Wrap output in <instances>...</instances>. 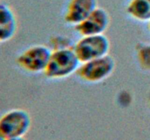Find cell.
<instances>
[{"label":"cell","instance_id":"6","mask_svg":"<svg viewBox=\"0 0 150 140\" xmlns=\"http://www.w3.org/2000/svg\"><path fill=\"white\" fill-rule=\"evenodd\" d=\"M110 15L103 8L98 7L75 29L81 36L103 34L110 25Z\"/></svg>","mask_w":150,"mask_h":140},{"label":"cell","instance_id":"9","mask_svg":"<svg viewBox=\"0 0 150 140\" xmlns=\"http://www.w3.org/2000/svg\"><path fill=\"white\" fill-rule=\"evenodd\" d=\"M127 13L138 21H150V0H130Z\"/></svg>","mask_w":150,"mask_h":140},{"label":"cell","instance_id":"5","mask_svg":"<svg viewBox=\"0 0 150 140\" xmlns=\"http://www.w3.org/2000/svg\"><path fill=\"white\" fill-rule=\"evenodd\" d=\"M32 124L30 115L22 109H13L0 118V130L6 138L23 137Z\"/></svg>","mask_w":150,"mask_h":140},{"label":"cell","instance_id":"8","mask_svg":"<svg viewBox=\"0 0 150 140\" xmlns=\"http://www.w3.org/2000/svg\"><path fill=\"white\" fill-rule=\"evenodd\" d=\"M18 21L11 7L0 3V42H8L16 34Z\"/></svg>","mask_w":150,"mask_h":140},{"label":"cell","instance_id":"11","mask_svg":"<svg viewBox=\"0 0 150 140\" xmlns=\"http://www.w3.org/2000/svg\"><path fill=\"white\" fill-rule=\"evenodd\" d=\"M6 140H26L23 137H11V138H7Z\"/></svg>","mask_w":150,"mask_h":140},{"label":"cell","instance_id":"4","mask_svg":"<svg viewBox=\"0 0 150 140\" xmlns=\"http://www.w3.org/2000/svg\"><path fill=\"white\" fill-rule=\"evenodd\" d=\"M52 53V49L44 45L30 46L21 52L16 63L22 69L29 73L44 72Z\"/></svg>","mask_w":150,"mask_h":140},{"label":"cell","instance_id":"13","mask_svg":"<svg viewBox=\"0 0 150 140\" xmlns=\"http://www.w3.org/2000/svg\"><path fill=\"white\" fill-rule=\"evenodd\" d=\"M149 29H150V21H149Z\"/></svg>","mask_w":150,"mask_h":140},{"label":"cell","instance_id":"7","mask_svg":"<svg viewBox=\"0 0 150 140\" xmlns=\"http://www.w3.org/2000/svg\"><path fill=\"white\" fill-rule=\"evenodd\" d=\"M98 7V0H70L64 13V21L77 26Z\"/></svg>","mask_w":150,"mask_h":140},{"label":"cell","instance_id":"10","mask_svg":"<svg viewBox=\"0 0 150 140\" xmlns=\"http://www.w3.org/2000/svg\"><path fill=\"white\" fill-rule=\"evenodd\" d=\"M136 55L142 68L150 71V44L139 43L136 46Z\"/></svg>","mask_w":150,"mask_h":140},{"label":"cell","instance_id":"3","mask_svg":"<svg viewBox=\"0 0 150 140\" xmlns=\"http://www.w3.org/2000/svg\"><path fill=\"white\" fill-rule=\"evenodd\" d=\"M115 67V60L112 56L107 55L81 63L76 74L83 81L97 83L108 78L114 72Z\"/></svg>","mask_w":150,"mask_h":140},{"label":"cell","instance_id":"1","mask_svg":"<svg viewBox=\"0 0 150 140\" xmlns=\"http://www.w3.org/2000/svg\"><path fill=\"white\" fill-rule=\"evenodd\" d=\"M81 64L73 48L52 50L44 74L45 77L51 80L66 78L76 72Z\"/></svg>","mask_w":150,"mask_h":140},{"label":"cell","instance_id":"2","mask_svg":"<svg viewBox=\"0 0 150 140\" xmlns=\"http://www.w3.org/2000/svg\"><path fill=\"white\" fill-rule=\"evenodd\" d=\"M111 43L105 34L81 36L73 46V50L81 63L108 55Z\"/></svg>","mask_w":150,"mask_h":140},{"label":"cell","instance_id":"12","mask_svg":"<svg viewBox=\"0 0 150 140\" xmlns=\"http://www.w3.org/2000/svg\"><path fill=\"white\" fill-rule=\"evenodd\" d=\"M6 139L7 138L5 137V136L3 134V133L1 132V130H0V140H6Z\"/></svg>","mask_w":150,"mask_h":140}]
</instances>
